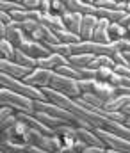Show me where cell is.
<instances>
[{
	"label": "cell",
	"instance_id": "25",
	"mask_svg": "<svg viewBox=\"0 0 130 153\" xmlns=\"http://www.w3.org/2000/svg\"><path fill=\"white\" fill-rule=\"evenodd\" d=\"M68 13V9H66V4H64V0H52V9H50V14H55V16H64Z\"/></svg>",
	"mask_w": 130,
	"mask_h": 153
},
{
	"label": "cell",
	"instance_id": "31",
	"mask_svg": "<svg viewBox=\"0 0 130 153\" xmlns=\"http://www.w3.org/2000/svg\"><path fill=\"white\" fill-rule=\"evenodd\" d=\"M13 114H14V111H11V109H7V107H0V130H2V126L7 123V119Z\"/></svg>",
	"mask_w": 130,
	"mask_h": 153
},
{
	"label": "cell",
	"instance_id": "20",
	"mask_svg": "<svg viewBox=\"0 0 130 153\" xmlns=\"http://www.w3.org/2000/svg\"><path fill=\"white\" fill-rule=\"evenodd\" d=\"M89 68L91 70H100V68H114V61H112V57L111 55H94V59L91 61V64H89Z\"/></svg>",
	"mask_w": 130,
	"mask_h": 153
},
{
	"label": "cell",
	"instance_id": "18",
	"mask_svg": "<svg viewBox=\"0 0 130 153\" xmlns=\"http://www.w3.org/2000/svg\"><path fill=\"white\" fill-rule=\"evenodd\" d=\"M93 59H94V55H89V53H71L66 61H68L70 66L80 70V68H89Z\"/></svg>",
	"mask_w": 130,
	"mask_h": 153
},
{
	"label": "cell",
	"instance_id": "9",
	"mask_svg": "<svg viewBox=\"0 0 130 153\" xmlns=\"http://www.w3.org/2000/svg\"><path fill=\"white\" fill-rule=\"evenodd\" d=\"M96 23H98V18L94 14L82 16V23H80V30H79L80 41H91L93 39V32H94Z\"/></svg>",
	"mask_w": 130,
	"mask_h": 153
},
{
	"label": "cell",
	"instance_id": "3",
	"mask_svg": "<svg viewBox=\"0 0 130 153\" xmlns=\"http://www.w3.org/2000/svg\"><path fill=\"white\" fill-rule=\"evenodd\" d=\"M94 134L98 135V139L102 141V144L109 150H116V152H125L130 153V139L125 137H120L109 130H103V128H93Z\"/></svg>",
	"mask_w": 130,
	"mask_h": 153
},
{
	"label": "cell",
	"instance_id": "35",
	"mask_svg": "<svg viewBox=\"0 0 130 153\" xmlns=\"http://www.w3.org/2000/svg\"><path fill=\"white\" fill-rule=\"evenodd\" d=\"M105 152V148L103 146H86L82 153H103Z\"/></svg>",
	"mask_w": 130,
	"mask_h": 153
},
{
	"label": "cell",
	"instance_id": "26",
	"mask_svg": "<svg viewBox=\"0 0 130 153\" xmlns=\"http://www.w3.org/2000/svg\"><path fill=\"white\" fill-rule=\"evenodd\" d=\"M18 9H23L22 2H13V0H0V11L4 13H13V11H18Z\"/></svg>",
	"mask_w": 130,
	"mask_h": 153
},
{
	"label": "cell",
	"instance_id": "27",
	"mask_svg": "<svg viewBox=\"0 0 130 153\" xmlns=\"http://www.w3.org/2000/svg\"><path fill=\"white\" fill-rule=\"evenodd\" d=\"M77 84H79L80 94H86V93H93L96 80L94 78H80V80H77Z\"/></svg>",
	"mask_w": 130,
	"mask_h": 153
},
{
	"label": "cell",
	"instance_id": "21",
	"mask_svg": "<svg viewBox=\"0 0 130 153\" xmlns=\"http://www.w3.org/2000/svg\"><path fill=\"white\" fill-rule=\"evenodd\" d=\"M52 53H57L64 59H68L71 55V45H66V43H53V45H45Z\"/></svg>",
	"mask_w": 130,
	"mask_h": 153
},
{
	"label": "cell",
	"instance_id": "10",
	"mask_svg": "<svg viewBox=\"0 0 130 153\" xmlns=\"http://www.w3.org/2000/svg\"><path fill=\"white\" fill-rule=\"evenodd\" d=\"M27 38L25 34H23V30H22V23H18V22H11V23H7V27H5V38L9 43H13L14 46H18L23 39Z\"/></svg>",
	"mask_w": 130,
	"mask_h": 153
},
{
	"label": "cell",
	"instance_id": "16",
	"mask_svg": "<svg viewBox=\"0 0 130 153\" xmlns=\"http://www.w3.org/2000/svg\"><path fill=\"white\" fill-rule=\"evenodd\" d=\"M32 116L38 119V121H41L46 128H50V130H55L57 126H61V125H64V123H68V121H64V119H59V117H55V116H50V114H45L41 111H34Z\"/></svg>",
	"mask_w": 130,
	"mask_h": 153
},
{
	"label": "cell",
	"instance_id": "14",
	"mask_svg": "<svg viewBox=\"0 0 130 153\" xmlns=\"http://www.w3.org/2000/svg\"><path fill=\"white\" fill-rule=\"evenodd\" d=\"M91 41H96V43H102V45L111 43V39H109V22L107 20L98 18V23L94 27V32H93V39Z\"/></svg>",
	"mask_w": 130,
	"mask_h": 153
},
{
	"label": "cell",
	"instance_id": "30",
	"mask_svg": "<svg viewBox=\"0 0 130 153\" xmlns=\"http://www.w3.org/2000/svg\"><path fill=\"white\" fill-rule=\"evenodd\" d=\"M20 2L27 11H39V5H41V0H20Z\"/></svg>",
	"mask_w": 130,
	"mask_h": 153
},
{
	"label": "cell",
	"instance_id": "37",
	"mask_svg": "<svg viewBox=\"0 0 130 153\" xmlns=\"http://www.w3.org/2000/svg\"><path fill=\"white\" fill-rule=\"evenodd\" d=\"M103 153H125V152H116V150H109V148H105V152Z\"/></svg>",
	"mask_w": 130,
	"mask_h": 153
},
{
	"label": "cell",
	"instance_id": "29",
	"mask_svg": "<svg viewBox=\"0 0 130 153\" xmlns=\"http://www.w3.org/2000/svg\"><path fill=\"white\" fill-rule=\"evenodd\" d=\"M112 48H114V52H125V50H130V39L123 38V39H118V41H112Z\"/></svg>",
	"mask_w": 130,
	"mask_h": 153
},
{
	"label": "cell",
	"instance_id": "13",
	"mask_svg": "<svg viewBox=\"0 0 130 153\" xmlns=\"http://www.w3.org/2000/svg\"><path fill=\"white\" fill-rule=\"evenodd\" d=\"M77 137L79 141H82L86 146H103L102 141L98 139V135L94 134L93 128H82V126H77ZM105 148V146H103Z\"/></svg>",
	"mask_w": 130,
	"mask_h": 153
},
{
	"label": "cell",
	"instance_id": "32",
	"mask_svg": "<svg viewBox=\"0 0 130 153\" xmlns=\"http://www.w3.org/2000/svg\"><path fill=\"white\" fill-rule=\"evenodd\" d=\"M112 73H114V75H120V76H130V68H127V66H120V64H114Z\"/></svg>",
	"mask_w": 130,
	"mask_h": 153
},
{
	"label": "cell",
	"instance_id": "22",
	"mask_svg": "<svg viewBox=\"0 0 130 153\" xmlns=\"http://www.w3.org/2000/svg\"><path fill=\"white\" fill-rule=\"evenodd\" d=\"M129 30L130 29H123L118 23H109V39H111V43L118 41V39L129 38Z\"/></svg>",
	"mask_w": 130,
	"mask_h": 153
},
{
	"label": "cell",
	"instance_id": "5",
	"mask_svg": "<svg viewBox=\"0 0 130 153\" xmlns=\"http://www.w3.org/2000/svg\"><path fill=\"white\" fill-rule=\"evenodd\" d=\"M16 48H20L22 52H25L29 57H32V59H41V57H45V55H48L50 53V50L45 46V45H41V43H38V41H32V39L25 38Z\"/></svg>",
	"mask_w": 130,
	"mask_h": 153
},
{
	"label": "cell",
	"instance_id": "1",
	"mask_svg": "<svg viewBox=\"0 0 130 153\" xmlns=\"http://www.w3.org/2000/svg\"><path fill=\"white\" fill-rule=\"evenodd\" d=\"M0 107H7V109H11L14 112L32 114L34 112V100H30V98H27L23 94H18L14 91L0 87Z\"/></svg>",
	"mask_w": 130,
	"mask_h": 153
},
{
	"label": "cell",
	"instance_id": "15",
	"mask_svg": "<svg viewBox=\"0 0 130 153\" xmlns=\"http://www.w3.org/2000/svg\"><path fill=\"white\" fill-rule=\"evenodd\" d=\"M127 102H130V94H116L102 105V111L103 112H120V109Z\"/></svg>",
	"mask_w": 130,
	"mask_h": 153
},
{
	"label": "cell",
	"instance_id": "11",
	"mask_svg": "<svg viewBox=\"0 0 130 153\" xmlns=\"http://www.w3.org/2000/svg\"><path fill=\"white\" fill-rule=\"evenodd\" d=\"M96 9H109V11H123L130 13V4L125 0H93Z\"/></svg>",
	"mask_w": 130,
	"mask_h": 153
},
{
	"label": "cell",
	"instance_id": "8",
	"mask_svg": "<svg viewBox=\"0 0 130 153\" xmlns=\"http://www.w3.org/2000/svg\"><path fill=\"white\" fill-rule=\"evenodd\" d=\"M68 61L64 59V57H61V55H57V53H48V55H45L41 59H36V66L38 68H43V70H48V71H55L59 66H62V64H66Z\"/></svg>",
	"mask_w": 130,
	"mask_h": 153
},
{
	"label": "cell",
	"instance_id": "12",
	"mask_svg": "<svg viewBox=\"0 0 130 153\" xmlns=\"http://www.w3.org/2000/svg\"><path fill=\"white\" fill-rule=\"evenodd\" d=\"M93 94L98 96L103 103L107 100H111L112 96H116V87L109 82H96L94 84V89H93Z\"/></svg>",
	"mask_w": 130,
	"mask_h": 153
},
{
	"label": "cell",
	"instance_id": "17",
	"mask_svg": "<svg viewBox=\"0 0 130 153\" xmlns=\"http://www.w3.org/2000/svg\"><path fill=\"white\" fill-rule=\"evenodd\" d=\"M62 25L66 27V30L73 32L79 36V30H80V23H82V16L80 14H75V13H66L62 18Z\"/></svg>",
	"mask_w": 130,
	"mask_h": 153
},
{
	"label": "cell",
	"instance_id": "36",
	"mask_svg": "<svg viewBox=\"0 0 130 153\" xmlns=\"http://www.w3.org/2000/svg\"><path fill=\"white\" fill-rule=\"evenodd\" d=\"M0 22H4L5 25H7V23H11V16H9L7 13H4V11H0Z\"/></svg>",
	"mask_w": 130,
	"mask_h": 153
},
{
	"label": "cell",
	"instance_id": "33",
	"mask_svg": "<svg viewBox=\"0 0 130 153\" xmlns=\"http://www.w3.org/2000/svg\"><path fill=\"white\" fill-rule=\"evenodd\" d=\"M120 27H123V29H130V13H123V16L116 22Z\"/></svg>",
	"mask_w": 130,
	"mask_h": 153
},
{
	"label": "cell",
	"instance_id": "28",
	"mask_svg": "<svg viewBox=\"0 0 130 153\" xmlns=\"http://www.w3.org/2000/svg\"><path fill=\"white\" fill-rule=\"evenodd\" d=\"M111 76H112V70L111 68H100V70H96L94 80L96 82H109Z\"/></svg>",
	"mask_w": 130,
	"mask_h": 153
},
{
	"label": "cell",
	"instance_id": "6",
	"mask_svg": "<svg viewBox=\"0 0 130 153\" xmlns=\"http://www.w3.org/2000/svg\"><path fill=\"white\" fill-rule=\"evenodd\" d=\"M66 4V9L68 13H75V14H80V16H89V14H94L96 16V7L93 4V0H64Z\"/></svg>",
	"mask_w": 130,
	"mask_h": 153
},
{
	"label": "cell",
	"instance_id": "24",
	"mask_svg": "<svg viewBox=\"0 0 130 153\" xmlns=\"http://www.w3.org/2000/svg\"><path fill=\"white\" fill-rule=\"evenodd\" d=\"M111 57H112L114 64H120V66H127V68H130V50H125V52H114Z\"/></svg>",
	"mask_w": 130,
	"mask_h": 153
},
{
	"label": "cell",
	"instance_id": "34",
	"mask_svg": "<svg viewBox=\"0 0 130 153\" xmlns=\"http://www.w3.org/2000/svg\"><path fill=\"white\" fill-rule=\"evenodd\" d=\"M50 9H52V0H41L39 11H41L43 14H50Z\"/></svg>",
	"mask_w": 130,
	"mask_h": 153
},
{
	"label": "cell",
	"instance_id": "7",
	"mask_svg": "<svg viewBox=\"0 0 130 153\" xmlns=\"http://www.w3.org/2000/svg\"><path fill=\"white\" fill-rule=\"evenodd\" d=\"M30 70H27V68H23V66H20V64H16L14 61H9V59H2L0 57V73H5V75L13 76V78H23V76L27 75Z\"/></svg>",
	"mask_w": 130,
	"mask_h": 153
},
{
	"label": "cell",
	"instance_id": "19",
	"mask_svg": "<svg viewBox=\"0 0 130 153\" xmlns=\"http://www.w3.org/2000/svg\"><path fill=\"white\" fill-rule=\"evenodd\" d=\"M16 64H20V66H23V68H27V70H32V68H36V59H32V57H29L25 52H22L20 48H16V52H14V59H13Z\"/></svg>",
	"mask_w": 130,
	"mask_h": 153
},
{
	"label": "cell",
	"instance_id": "2",
	"mask_svg": "<svg viewBox=\"0 0 130 153\" xmlns=\"http://www.w3.org/2000/svg\"><path fill=\"white\" fill-rule=\"evenodd\" d=\"M50 89H53L59 94H64L68 98H79L80 96V89H79L77 80L70 78V76L59 75V73H53L52 82H50Z\"/></svg>",
	"mask_w": 130,
	"mask_h": 153
},
{
	"label": "cell",
	"instance_id": "23",
	"mask_svg": "<svg viewBox=\"0 0 130 153\" xmlns=\"http://www.w3.org/2000/svg\"><path fill=\"white\" fill-rule=\"evenodd\" d=\"M14 52H16V46L13 43H9L7 39H0V57L2 59L13 61L14 59Z\"/></svg>",
	"mask_w": 130,
	"mask_h": 153
},
{
	"label": "cell",
	"instance_id": "4",
	"mask_svg": "<svg viewBox=\"0 0 130 153\" xmlns=\"http://www.w3.org/2000/svg\"><path fill=\"white\" fill-rule=\"evenodd\" d=\"M55 71H48V70H43V68H32L27 75L23 76V84L27 85H32L36 89H46L50 87V82H52V76H53Z\"/></svg>",
	"mask_w": 130,
	"mask_h": 153
}]
</instances>
